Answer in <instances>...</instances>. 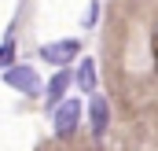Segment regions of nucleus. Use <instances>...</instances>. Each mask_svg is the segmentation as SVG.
<instances>
[{
  "label": "nucleus",
  "instance_id": "obj_2",
  "mask_svg": "<svg viewBox=\"0 0 158 151\" xmlns=\"http://www.w3.org/2000/svg\"><path fill=\"white\" fill-rule=\"evenodd\" d=\"M77 52H81V44L66 37V41H55V44H44V48H40V59H44V63H55V67H70V59H74Z\"/></svg>",
  "mask_w": 158,
  "mask_h": 151
},
{
  "label": "nucleus",
  "instance_id": "obj_3",
  "mask_svg": "<svg viewBox=\"0 0 158 151\" xmlns=\"http://www.w3.org/2000/svg\"><path fill=\"white\" fill-rule=\"evenodd\" d=\"M4 81H7L11 88L26 92V96H33V92L40 88V81H37V70H33V67H7V70H4Z\"/></svg>",
  "mask_w": 158,
  "mask_h": 151
},
{
  "label": "nucleus",
  "instance_id": "obj_1",
  "mask_svg": "<svg viewBox=\"0 0 158 151\" xmlns=\"http://www.w3.org/2000/svg\"><path fill=\"white\" fill-rule=\"evenodd\" d=\"M81 122V103L77 100H63L59 107H55V136H74V129H77Z\"/></svg>",
  "mask_w": 158,
  "mask_h": 151
},
{
  "label": "nucleus",
  "instance_id": "obj_4",
  "mask_svg": "<svg viewBox=\"0 0 158 151\" xmlns=\"http://www.w3.org/2000/svg\"><path fill=\"white\" fill-rule=\"evenodd\" d=\"M92 100H88V114H92V136L96 140H103V133H107V125H110V107H107V100L103 96H96V92H88Z\"/></svg>",
  "mask_w": 158,
  "mask_h": 151
},
{
  "label": "nucleus",
  "instance_id": "obj_6",
  "mask_svg": "<svg viewBox=\"0 0 158 151\" xmlns=\"http://www.w3.org/2000/svg\"><path fill=\"white\" fill-rule=\"evenodd\" d=\"M77 85L85 92H96V63H92V59H85L77 67Z\"/></svg>",
  "mask_w": 158,
  "mask_h": 151
},
{
  "label": "nucleus",
  "instance_id": "obj_7",
  "mask_svg": "<svg viewBox=\"0 0 158 151\" xmlns=\"http://www.w3.org/2000/svg\"><path fill=\"white\" fill-rule=\"evenodd\" d=\"M11 59H15V44L7 41V44L0 48V67H4V63H11Z\"/></svg>",
  "mask_w": 158,
  "mask_h": 151
},
{
  "label": "nucleus",
  "instance_id": "obj_5",
  "mask_svg": "<svg viewBox=\"0 0 158 151\" xmlns=\"http://www.w3.org/2000/svg\"><path fill=\"white\" fill-rule=\"evenodd\" d=\"M66 88H70V70L63 67L59 74L52 77V81H48V107H55V103L63 100V92H66Z\"/></svg>",
  "mask_w": 158,
  "mask_h": 151
}]
</instances>
